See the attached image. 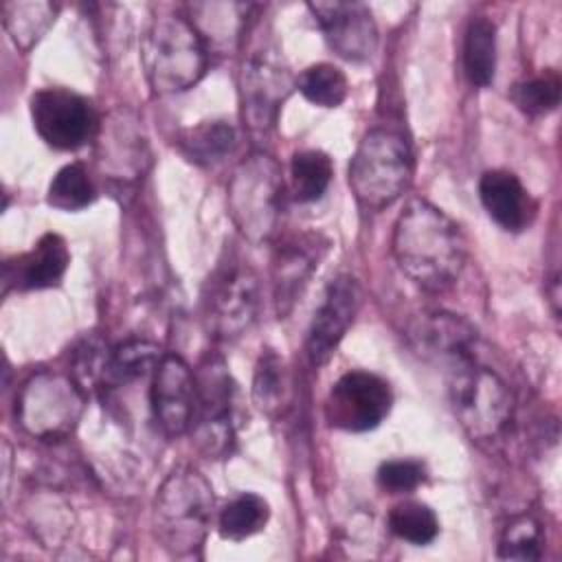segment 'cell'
<instances>
[{
	"instance_id": "cell-1",
	"label": "cell",
	"mask_w": 562,
	"mask_h": 562,
	"mask_svg": "<svg viewBox=\"0 0 562 562\" xmlns=\"http://www.w3.org/2000/svg\"><path fill=\"white\" fill-rule=\"evenodd\" d=\"M465 237L459 224L428 200L413 198L393 228V257L400 270L428 292L448 290L465 266Z\"/></svg>"
},
{
	"instance_id": "cell-2",
	"label": "cell",
	"mask_w": 562,
	"mask_h": 562,
	"mask_svg": "<svg viewBox=\"0 0 562 562\" xmlns=\"http://www.w3.org/2000/svg\"><path fill=\"white\" fill-rule=\"evenodd\" d=\"M140 59L154 92L173 94L195 86L206 70V46L198 26L182 15L154 18Z\"/></svg>"
},
{
	"instance_id": "cell-3",
	"label": "cell",
	"mask_w": 562,
	"mask_h": 562,
	"mask_svg": "<svg viewBox=\"0 0 562 562\" xmlns=\"http://www.w3.org/2000/svg\"><path fill=\"white\" fill-rule=\"evenodd\" d=\"M448 393L452 411L474 441H492L514 422V395L507 382L481 364L476 356L448 364Z\"/></svg>"
},
{
	"instance_id": "cell-4",
	"label": "cell",
	"mask_w": 562,
	"mask_h": 562,
	"mask_svg": "<svg viewBox=\"0 0 562 562\" xmlns=\"http://www.w3.org/2000/svg\"><path fill=\"white\" fill-rule=\"evenodd\" d=\"M213 487L191 465L176 468L154 498L158 538L173 553H193L202 547L213 518Z\"/></svg>"
},
{
	"instance_id": "cell-5",
	"label": "cell",
	"mask_w": 562,
	"mask_h": 562,
	"mask_svg": "<svg viewBox=\"0 0 562 562\" xmlns=\"http://www.w3.org/2000/svg\"><path fill=\"white\" fill-rule=\"evenodd\" d=\"M413 154L400 132L375 127L358 143L349 162V187L360 206L382 211L408 187Z\"/></svg>"
},
{
	"instance_id": "cell-6",
	"label": "cell",
	"mask_w": 562,
	"mask_h": 562,
	"mask_svg": "<svg viewBox=\"0 0 562 562\" xmlns=\"http://www.w3.org/2000/svg\"><path fill=\"white\" fill-rule=\"evenodd\" d=\"M283 209V178L274 158L255 151L244 158L228 182V213L250 241H268Z\"/></svg>"
},
{
	"instance_id": "cell-7",
	"label": "cell",
	"mask_w": 562,
	"mask_h": 562,
	"mask_svg": "<svg viewBox=\"0 0 562 562\" xmlns=\"http://www.w3.org/2000/svg\"><path fill=\"white\" fill-rule=\"evenodd\" d=\"M259 312V277L237 252L220 261L204 294V318L217 340L244 336Z\"/></svg>"
},
{
	"instance_id": "cell-8",
	"label": "cell",
	"mask_w": 562,
	"mask_h": 562,
	"mask_svg": "<svg viewBox=\"0 0 562 562\" xmlns=\"http://www.w3.org/2000/svg\"><path fill=\"white\" fill-rule=\"evenodd\" d=\"M195 417H193V439L195 446L213 459L226 457L235 443L233 404L235 384L224 364L215 353H209L195 371Z\"/></svg>"
},
{
	"instance_id": "cell-9",
	"label": "cell",
	"mask_w": 562,
	"mask_h": 562,
	"mask_svg": "<svg viewBox=\"0 0 562 562\" xmlns=\"http://www.w3.org/2000/svg\"><path fill=\"white\" fill-rule=\"evenodd\" d=\"M83 402L86 393L70 375L42 371L24 384L18 397V419L40 439H59L79 422Z\"/></svg>"
},
{
	"instance_id": "cell-10",
	"label": "cell",
	"mask_w": 562,
	"mask_h": 562,
	"mask_svg": "<svg viewBox=\"0 0 562 562\" xmlns=\"http://www.w3.org/2000/svg\"><path fill=\"white\" fill-rule=\"evenodd\" d=\"M31 119L40 138L61 151L83 147L97 132L90 101L68 88H42L31 97Z\"/></svg>"
},
{
	"instance_id": "cell-11",
	"label": "cell",
	"mask_w": 562,
	"mask_h": 562,
	"mask_svg": "<svg viewBox=\"0 0 562 562\" xmlns=\"http://www.w3.org/2000/svg\"><path fill=\"white\" fill-rule=\"evenodd\" d=\"M393 393L386 380L369 371H349L331 386L325 400V417L334 428L364 432L389 415Z\"/></svg>"
},
{
	"instance_id": "cell-12",
	"label": "cell",
	"mask_w": 562,
	"mask_h": 562,
	"mask_svg": "<svg viewBox=\"0 0 562 562\" xmlns=\"http://www.w3.org/2000/svg\"><path fill=\"white\" fill-rule=\"evenodd\" d=\"M292 90V75L272 53L252 55L241 70V114L250 132L268 134Z\"/></svg>"
},
{
	"instance_id": "cell-13",
	"label": "cell",
	"mask_w": 562,
	"mask_h": 562,
	"mask_svg": "<svg viewBox=\"0 0 562 562\" xmlns=\"http://www.w3.org/2000/svg\"><path fill=\"white\" fill-rule=\"evenodd\" d=\"M360 301L362 292L351 274H340L327 285L305 338V356L312 367H323L331 358L351 327Z\"/></svg>"
},
{
	"instance_id": "cell-14",
	"label": "cell",
	"mask_w": 562,
	"mask_h": 562,
	"mask_svg": "<svg viewBox=\"0 0 562 562\" xmlns=\"http://www.w3.org/2000/svg\"><path fill=\"white\" fill-rule=\"evenodd\" d=\"M195 400V373L180 356L165 353L154 369L151 411L167 437H180L191 430Z\"/></svg>"
},
{
	"instance_id": "cell-15",
	"label": "cell",
	"mask_w": 562,
	"mask_h": 562,
	"mask_svg": "<svg viewBox=\"0 0 562 562\" xmlns=\"http://www.w3.org/2000/svg\"><path fill=\"white\" fill-rule=\"evenodd\" d=\"M310 11L334 53L349 61H364L375 53L378 29L362 2H310Z\"/></svg>"
},
{
	"instance_id": "cell-16",
	"label": "cell",
	"mask_w": 562,
	"mask_h": 562,
	"mask_svg": "<svg viewBox=\"0 0 562 562\" xmlns=\"http://www.w3.org/2000/svg\"><path fill=\"white\" fill-rule=\"evenodd\" d=\"M325 252L327 239L318 233H301L277 246L272 257V292L279 318L290 314Z\"/></svg>"
},
{
	"instance_id": "cell-17",
	"label": "cell",
	"mask_w": 562,
	"mask_h": 562,
	"mask_svg": "<svg viewBox=\"0 0 562 562\" xmlns=\"http://www.w3.org/2000/svg\"><path fill=\"white\" fill-rule=\"evenodd\" d=\"M408 340L419 356L452 364L476 356L479 336L476 329L457 314L426 312L408 325Z\"/></svg>"
},
{
	"instance_id": "cell-18",
	"label": "cell",
	"mask_w": 562,
	"mask_h": 562,
	"mask_svg": "<svg viewBox=\"0 0 562 562\" xmlns=\"http://www.w3.org/2000/svg\"><path fill=\"white\" fill-rule=\"evenodd\" d=\"M70 263L66 241L57 233H46L37 244L4 263V285L15 290H46L57 285Z\"/></svg>"
},
{
	"instance_id": "cell-19",
	"label": "cell",
	"mask_w": 562,
	"mask_h": 562,
	"mask_svg": "<svg viewBox=\"0 0 562 562\" xmlns=\"http://www.w3.org/2000/svg\"><path fill=\"white\" fill-rule=\"evenodd\" d=\"M479 198L487 215L509 233L525 231L536 215V202L529 191L518 176L505 169H490L481 176Z\"/></svg>"
},
{
	"instance_id": "cell-20",
	"label": "cell",
	"mask_w": 562,
	"mask_h": 562,
	"mask_svg": "<svg viewBox=\"0 0 562 562\" xmlns=\"http://www.w3.org/2000/svg\"><path fill=\"white\" fill-rule=\"evenodd\" d=\"M143 156L145 140L125 116L114 119L108 127H103L99 158L103 165L114 169L116 178H134V173H138L143 167Z\"/></svg>"
},
{
	"instance_id": "cell-21",
	"label": "cell",
	"mask_w": 562,
	"mask_h": 562,
	"mask_svg": "<svg viewBox=\"0 0 562 562\" xmlns=\"http://www.w3.org/2000/svg\"><path fill=\"white\" fill-rule=\"evenodd\" d=\"M463 68L470 83L487 88L496 72V26L492 20L479 15L472 18L465 29L463 42Z\"/></svg>"
},
{
	"instance_id": "cell-22",
	"label": "cell",
	"mask_w": 562,
	"mask_h": 562,
	"mask_svg": "<svg viewBox=\"0 0 562 562\" xmlns=\"http://www.w3.org/2000/svg\"><path fill=\"white\" fill-rule=\"evenodd\" d=\"M57 7L50 2L33 0H11L2 4V22L13 44L22 50H29L55 22Z\"/></svg>"
},
{
	"instance_id": "cell-23",
	"label": "cell",
	"mask_w": 562,
	"mask_h": 562,
	"mask_svg": "<svg viewBox=\"0 0 562 562\" xmlns=\"http://www.w3.org/2000/svg\"><path fill=\"white\" fill-rule=\"evenodd\" d=\"M160 349L158 345L149 340H127L114 349H110L105 378H103V391L116 389L123 384H130L149 371L156 369L160 362Z\"/></svg>"
},
{
	"instance_id": "cell-24",
	"label": "cell",
	"mask_w": 562,
	"mask_h": 562,
	"mask_svg": "<svg viewBox=\"0 0 562 562\" xmlns=\"http://www.w3.org/2000/svg\"><path fill=\"white\" fill-rule=\"evenodd\" d=\"M235 140L237 134L231 123L204 121L180 136V149L198 165H213L233 151Z\"/></svg>"
},
{
	"instance_id": "cell-25",
	"label": "cell",
	"mask_w": 562,
	"mask_h": 562,
	"mask_svg": "<svg viewBox=\"0 0 562 562\" xmlns=\"http://www.w3.org/2000/svg\"><path fill=\"white\" fill-rule=\"evenodd\" d=\"M288 373L283 360L272 351L266 349L257 362L255 371V382H252V400L261 413L268 417H279L283 415L288 406Z\"/></svg>"
},
{
	"instance_id": "cell-26",
	"label": "cell",
	"mask_w": 562,
	"mask_h": 562,
	"mask_svg": "<svg viewBox=\"0 0 562 562\" xmlns=\"http://www.w3.org/2000/svg\"><path fill=\"white\" fill-rule=\"evenodd\" d=\"M270 518L268 503L257 494H239L220 514V536L231 542H241L259 533Z\"/></svg>"
},
{
	"instance_id": "cell-27",
	"label": "cell",
	"mask_w": 562,
	"mask_h": 562,
	"mask_svg": "<svg viewBox=\"0 0 562 562\" xmlns=\"http://www.w3.org/2000/svg\"><path fill=\"white\" fill-rule=\"evenodd\" d=\"M290 173H292L294 198L299 202H316L323 198V193L331 182L334 165L325 151L303 149L292 156Z\"/></svg>"
},
{
	"instance_id": "cell-28",
	"label": "cell",
	"mask_w": 562,
	"mask_h": 562,
	"mask_svg": "<svg viewBox=\"0 0 562 562\" xmlns=\"http://www.w3.org/2000/svg\"><path fill=\"white\" fill-rule=\"evenodd\" d=\"M296 88L310 103L321 108H338L349 92L345 72L338 66L325 61L307 66L296 77Z\"/></svg>"
},
{
	"instance_id": "cell-29",
	"label": "cell",
	"mask_w": 562,
	"mask_h": 562,
	"mask_svg": "<svg viewBox=\"0 0 562 562\" xmlns=\"http://www.w3.org/2000/svg\"><path fill=\"white\" fill-rule=\"evenodd\" d=\"M389 529L411 544H430L439 533V520L435 512L419 501L397 503L389 512Z\"/></svg>"
},
{
	"instance_id": "cell-30",
	"label": "cell",
	"mask_w": 562,
	"mask_h": 562,
	"mask_svg": "<svg viewBox=\"0 0 562 562\" xmlns=\"http://www.w3.org/2000/svg\"><path fill=\"white\" fill-rule=\"evenodd\" d=\"M92 200H94V187L88 178V171L79 162H70L61 167L53 176L46 193V202L59 211H81Z\"/></svg>"
},
{
	"instance_id": "cell-31",
	"label": "cell",
	"mask_w": 562,
	"mask_h": 562,
	"mask_svg": "<svg viewBox=\"0 0 562 562\" xmlns=\"http://www.w3.org/2000/svg\"><path fill=\"white\" fill-rule=\"evenodd\" d=\"M560 77L555 70H544L542 75L522 79L512 88V101L518 110L529 116H542L558 108L560 103Z\"/></svg>"
},
{
	"instance_id": "cell-32",
	"label": "cell",
	"mask_w": 562,
	"mask_h": 562,
	"mask_svg": "<svg viewBox=\"0 0 562 562\" xmlns=\"http://www.w3.org/2000/svg\"><path fill=\"white\" fill-rule=\"evenodd\" d=\"M542 544L540 522L531 516L512 518L501 533L498 540V558L505 560H538Z\"/></svg>"
},
{
	"instance_id": "cell-33",
	"label": "cell",
	"mask_w": 562,
	"mask_h": 562,
	"mask_svg": "<svg viewBox=\"0 0 562 562\" xmlns=\"http://www.w3.org/2000/svg\"><path fill=\"white\" fill-rule=\"evenodd\" d=\"M424 479H426V470L415 459H391V461H384L378 470L380 487L391 494L413 492L424 483Z\"/></svg>"
}]
</instances>
